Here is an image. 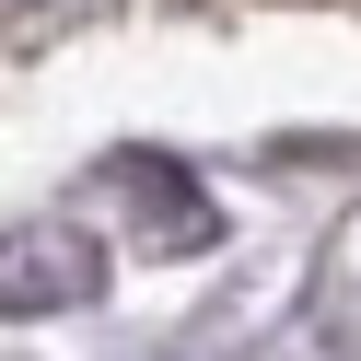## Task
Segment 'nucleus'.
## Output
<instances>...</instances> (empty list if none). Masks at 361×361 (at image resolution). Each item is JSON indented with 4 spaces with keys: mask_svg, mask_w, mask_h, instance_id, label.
Instances as JSON below:
<instances>
[{
    "mask_svg": "<svg viewBox=\"0 0 361 361\" xmlns=\"http://www.w3.org/2000/svg\"><path fill=\"white\" fill-rule=\"evenodd\" d=\"M105 291V245L82 221H24L0 233V314H71Z\"/></svg>",
    "mask_w": 361,
    "mask_h": 361,
    "instance_id": "nucleus-1",
    "label": "nucleus"
}]
</instances>
